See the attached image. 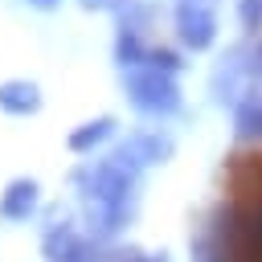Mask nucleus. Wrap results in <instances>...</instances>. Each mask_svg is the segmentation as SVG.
I'll return each mask as SVG.
<instances>
[{
  "mask_svg": "<svg viewBox=\"0 0 262 262\" xmlns=\"http://www.w3.org/2000/svg\"><path fill=\"white\" fill-rule=\"evenodd\" d=\"M0 102L20 111V106H33L37 98H33V86H29V90H25V86H4V90H0Z\"/></svg>",
  "mask_w": 262,
  "mask_h": 262,
  "instance_id": "obj_2",
  "label": "nucleus"
},
{
  "mask_svg": "<svg viewBox=\"0 0 262 262\" xmlns=\"http://www.w3.org/2000/svg\"><path fill=\"white\" fill-rule=\"evenodd\" d=\"M217 262H262V131L237 143L225 160Z\"/></svg>",
  "mask_w": 262,
  "mask_h": 262,
  "instance_id": "obj_1",
  "label": "nucleus"
}]
</instances>
